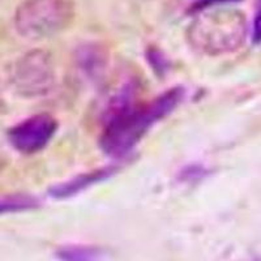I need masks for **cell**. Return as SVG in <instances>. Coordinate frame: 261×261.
Returning a JSON list of instances; mask_svg holds the SVG:
<instances>
[{
  "label": "cell",
  "mask_w": 261,
  "mask_h": 261,
  "mask_svg": "<svg viewBox=\"0 0 261 261\" xmlns=\"http://www.w3.org/2000/svg\"><path fill=\"white\" fill-rule=\"evenodd\" d=\"M57 257L60 261H102V251L94 246L71 244L60 247Z\"/></svg>",
  "instance_id": "obj_8"
},
{
  "label": "cell",
  "mask_w": 261,
  "mask_h": 261,
  "mask_svg": "<svg viewBox=\"0 0 261 261\" xmlns=\"http://www.w3.org/2000/svg\"><path fill=\"white\" fill-rule=\"evenodd\" d=\"M11 83L25 98L43 97L55 84V65L47 51L32 50L20 58L11 71Z\"/></svg>",
  "instance_id": "obj_4"
},
{
  "label": "cell",
  "mask_w": 261,
  "mask_h": 261,
  "mask_svg": "<svg viewBox=\"0 0 261 261\" xmlns=\"http://www.w3.org/2000/svg\"><path fill=\"white\" fill-rule=\"evenodd\" d=\"M39 206V200L30 195H8L0 197V216L8 213H20L36 209Z\"/></svg>",
  "instance_id": "obj_9"
},
{
  "label": "cell",
  "mask_w": 261,
  "mask_h": 261,
  "mask_svg": "<svg viewBox=\"0 0 261 261\" xmlns=\"http://www.w3.org/2000/svg\"><path fill=\"white\" fill-rule=\"evenodd\" d=\"M235 2H241V0H196V2L192 3V6L190 7L188 12L195 13L196 15V13L202 12V11H206V9H212L213 7L235 3Z\"/></svg>",
  "instance_id": "obj_10"
},
{
  "label": "cell",
  "mask_w": 261,
  "mask_h": 261,
  "mask_svg": "<svg viewBox=\"0 0 261 261\" xmlns=\"http://www.w3.org/2000/svg\"><path fill=\"white\" fill-rule=\"evenodd\" d=\"M4 110V102H3V98H2V95H0V113Z\"/></svg>",
  "instance_id": "obj_13"
},
{
  "label": "cell",
  "mask_w": 261,
  "mask_h": 261,
  "mask_svg": "<svg viewBox=\"0 0 261 261\" xmlns=\"http://www.w3.org/2000/svg\"><path fill=\"white\" fill-rule=\"evenodd\" d=\"M73 20V0H24L16 9L15 28L22 38L39 41L64 32Z\"/></svg>",
  "instance_id": "obj_3"
},
{
  "label": "cell",
  "mask_w": 261,
  "mask_h": 261,
  "mask_svg": "<svg viewBox=\"0 0 261 261\" xmlns=\"http://www.w3.org/2000/svg\"><path fill=\"white\" fill-rule=\"evenodd\" d=\"M184 97V90L175 86L158 95L146 105H135L116 114L103 123L101 148L109 157L120 158L128 154L151 125L175 110Z\"/></svg>",
  "instance_id": "obj_1"
},
{
  "label": "cell",
  "mask_w": 261,
  "mask_h": 261,
  "mask_svg": "<svg viewBox=\"0 0 261 261\" xmlns=\"http://www.w3.org/2000/svg\"><path fill=\"white\" fill-rule=\"evenodd\" d=\"M58 129V122L48 114L30 116L11 128L8 140L22 154H34L45 148Z\"/></svg>",
  "instance_id": "obj_5"
},
{
  "label": "cell",
  "mask_w": 261,
  "mask_h": 261,
  "mask_svg": "<svg viewBox=\"0 0 261 261\" xmlns=\"http://www.w3.org/2000/svg\"><path fill=\"white\" fill-rule=\"evenodd\" d=\"M246 36V20L238 9H206L196 13L186 32L188 45L205 55H221L241 45Z\"/></svg>",
  "instance_id": "obj_2"
},
{
  "label": "cell",
  "mask_w": 261,
  "mask_h": 261,
  "mask_svg": "<svg viewBox=\"0 0 261 261\" xmlns=\"http://www.w3.org/2000/svg\"><path fill=\"white\" fill-rule=\"evenodd\" d=\"M146 57H148V60L150 62V65L155 71H161V72H165L167 69V60L166 58L163 57V54L161 53L160 50L157 48H153L150 47L146 53Z\"/></svg>",
  "instance_id": "obj_11"
},
{
  "label": "cell",
  "mask_w": 261,
  "mask_h": 261,
  "mask_svg": "<svg viewBox=\"0 0 261 261\" xmlns=\"http://www.w3.org/2000/svg\"><path fill=\"white\" fill-rule=\"evenodd\" d=\"M252 39L255 43H261V0H258L257 7H256L252 28Z\"/></svg>",
  "instance_id": "obj_12"
},
{
  "label": "cell",
  "mask_w": 261,
  "mask_h": 261,
  "mask_svg": "<svg viewBox=\"0 0 261 261\" xmlns=\"http://www.w3.org/2000/svg\"><path fill=\"white\" fill-rule=\"evenodd\" d=\"M76 62L84 73L95 80L106 71L107 53L98 43H86L77 48Z\"/></svg>",
  "instance_id": "obj_7"
},
{
  "label": "cell",
  "mask_w": 261,
  "mask_h": 261,
  "mask_svg": "<svg viewBox=\"0 0 261 261\" xmlns=\"http://www.w3.org/2000/svg\"><path fill=\"white\" fill-rule=\"evenodd\" d=\"M118 171V166L113 165V166H106L102 169L93 170V171L85 172L83 175L76 176V178L71 179L64 183L57 184L54 187L50 188V195L54 199H68L72 196L77 195V193L83 192L86 188H89L93 184H97L99 181L106 180L107 178H110Z\"/></svg>",
  "instance_id": "obj_6"
}]
</instances>
